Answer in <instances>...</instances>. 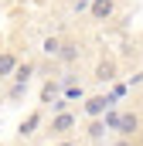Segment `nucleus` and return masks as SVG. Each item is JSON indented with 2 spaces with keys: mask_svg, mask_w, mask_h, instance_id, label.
I'll list each match as a JSON object with an SVG mask.
<instances>
[{
  "mask_svg": "<svg viewBox=\"0 0 143 146\" xmlns=\"http://www.w3.org/2000/svg\"><path fill=\"white\" fill-rule=\"evenodd\" d=\"M72 129H75V115H72V112H58V115L51 119V133H55V136H65Z\"/></svg>",
  "mask_w": 143,
  "mask_h": 146,
  "instance_id": "1",
  "label": "nucleus"
},
{
  "mask_svg": "<svg viewBox=\"0 0 143 146\" xmlns=\"http://www.w3.org/2000/svg\"><path fill=\"white\" fill-rule=\"evenodd\" d=\"M31 75H34V65H31V61H24V65H17V68H14L17 85H27V82H31Z\"/></svg>",
  "mask_w": 143,
  "mask_h": 146,
  "instance_id": "6",
  "label": "nucleus"
},
{
  "mask_svg": "<svg viewBox=\"0 0 143 146\" xmlns=\"http://www.w3.org/2000/svg\"><path fill=\"white\" fill-rule=\"evenodd\" d=\"M116 122H119V112H106V126L109 129H116Z\"/></svg>",
  "mask_w": 143,
  "mask_h": 146,
  "instance_id": "11",
  "label": "nucleus"
},
{
  "mask_svg": "<svg viewBox=\"0 0 143 146\" xmlns=\"http://www.w3.org/2000/svg\"><path fill=\"white\" fill-rule=\"evenodd\" d=\"M116 146H130V139H126V136H123V139H119V143H116Z\"/></svg>",
  "mask_w": 143,
  "mask_h": 146,
  "instance_id": "13",
  "label": "nucleus"
},
{
  "mask_svg": "<svg viewBox=\"0 0 143 146\" xmlns=\"http://www.w3.org/2000/svg\"><path fill=\"white\" fill-rule=\"evenodd\" d=\"M37 126H41V112H31V115L21 122V129H17V133H21V136H34Z\"/></svg>",
  "mask_w": 143,
  "mask_h": 146,
  "instance_id": "5",
  "label": "nucleus"
},
{
  "mask_svg": "<svg viewBox=\"0 0 143 146\" xmlns=\"http://www.w3.org/2000/svg\"><path fill=\"white\" fill-rule=\"evenodd\" d=\"M51 95H55V85H51V82H48V85H44V92H41V99H44V102H48V99H51Z\"/></svg>",
  "mask_w": 143,
  "mask_h": 146,
  "instance_id": "12",
  "label": "nucleus"
},
{
  "mask_svg": "<svg viewBox=\"0 0 143 146\" xmlns=\"http://www.w3.org/2000/svg\"><path fill=\"white\" fill-rule=\"evenodd\" d=\"M109 106H112V99H109V95H92V99L85 102V115L99 119V115H102V112H106Z\"/></svg>",
  "mask_w": 143,
  "mask_h": 146,
  "instance_id": "2",
  "label": "nucleus"
},
{
  "mask_svg": "<svg viewBox=\"0 0 143 146\" xmlns=\"http://www.w3.org/2000/svg\"><path fill=\"white\" fill-rule=\"evenodd\" d=\"M136 129H140V115H133V112L119 115V122H116V133H119V136H126V139H130Z\"/></svg>",
  "mask_w": 143,
  "mask_h": 146,
  "instance_id": "3",
  "label": "nucleus"
},
{
  "mask_svg": "<svg viewBox=\"0 0 143 146\" xmlns=\"http://www.w3.org/2000/svg\"><path fill=\"white\" fill-rule=\"evenodd\" d=\"M96 146H99V143H96Z\"/></svg>",
  "mask_w": 143,
  "mask_h": 146,
  "instance_id": "15",
  "label": "nucleus"
},
{
  "mask_svg": "<svg viewBox=\"0 0 143 146\" xmlns=\"http://www.w3.org/2000/svg\"><path fill=\"white\" fill-rule=\"evenodd\" d=\"M41 51H44V54H58V51H61V41H58V37H48Z\"/></svg>",
  "mask_w": 143,
  "mask_h": 146,
  "instance_id": "10",
  "label": "nucleus"
},
{
  "mask_svg": "<svg viewBox=\"0 0 143 146\" xmlns=\"http://www.w3.org/2000/svg\"><path fill=\"white\" fill-rule=\"evenodd\" d=\"M58 146H75V143H72V139H65V143H58Z\"/></svg>",
  "mask_w": 143,
  "mask_h": 146,
  "instance_id": "14",
  "label": "nucleus"
},
{
  "mask_svg": "<svg viewBox=\"0 0 143 146\" xmlns=\"http://www.w3.org/2000/svg\"><path fill=\"white\" fill-rule=\"evenodd\" d=\"M112 10H116L112 0H92V17H96V21H109Z\"/></svg>",
  "mask_w": 143,
  "mask_h": 146,
  "instance_id": "4",
  "label": "nucleus"
},
{
  "mask_svg": "<svg viewBox=\"0 0 143 146\" xmlns=\"http://www.w3.org/2000/svg\"><path fill=\"white\" fill-rule=\"evenodd\" d=\"M14 68H17V58L14 54H0V78L14 75Z\"/></svg>",
  "mask_w": 143,
  "mask_h": 146,
  "instance_id": "7",
  "label": "nucleus"
},
{
  "mask_svg": "<svg viewBox=\"0 0 143 146\" xmlns=\"http://www.w3.org/2000/svg\"><path fill=\"white\" fill-rule=\"evenodd\" d=\"M102 133H106V122H99V119H92V126H89V136H92V139L99 143V139H102Z\"/></svg>",
  "mask_w": 143,
  "mask_h": 146,
  "instance_id": "8",
  "label": "nucleus"
},
{
  "mask_svg": "<svg viewBox=\"0 0 143 146\" xmlns=\"http://www.w3.org/2000/svg\"><path fill=\"white\" fill-rule=\"evenodd\" d=\"M96 78H99V82H109V78H112V65H109V61H102V65L96 68Z\"/></svg>",
  "mask_w": 143,
  "mask_h": 146,
  "instance_id": "9",
  "label": "nucleus"
}]
</instances>
